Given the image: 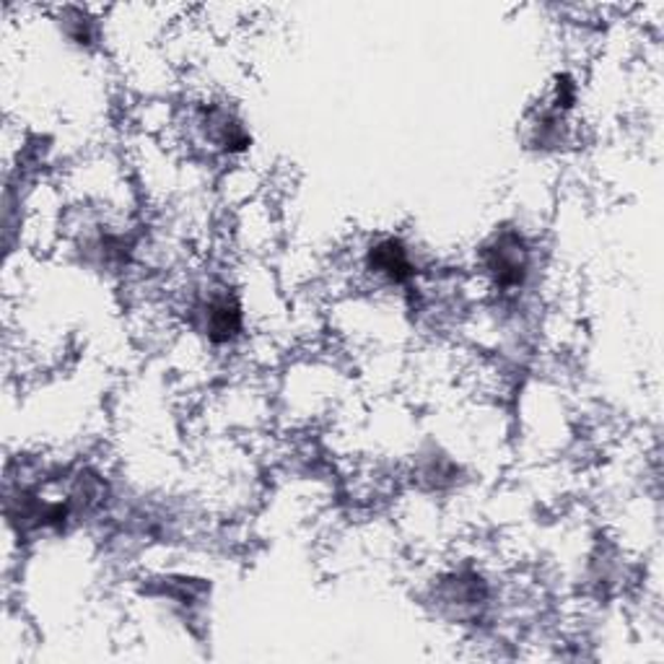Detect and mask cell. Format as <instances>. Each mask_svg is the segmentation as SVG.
<instances>
[{
  "label": "cell",
  "mask_w": 664,
  "mask_h": 664,
  "mask_svg": "<svg viewBox=\"0 0 664 664\" xmlns=\"http://www.w3.org/2000/svg\"><path fill=\"white\" fill-rule=\"evenodd\" d=\"M203 330L213 343L234 341L241 330L239 304L228 299V296H216V299L208 301L203 311Z\"/></svg>",
  "instance_id": "cell-3"
},
{
  "label": "cell",
  "mask_w": 664,
  "mask_h": 664,
  "mask_svg": "<svg viewBox=\"0 0 664 664\" xmlns=\"http://www.w3.org/2000/svg\"><path fill=\"white\" fill-rule=\"evenodd\" d=\"M366 262H369L371 273L382 275L390 283H405L415 275L411 254H407V249L398 239H384L377 247H371Z\"/></svg>",
  "instance_id": "cell-2"
},
{
  "label": "cell",
  "mask_w": 664,
  "mask_h": 664,
  "mask_svg": "<svg viewBox=\"0 0 664 664\" xmlns=\"http://www.w3.org/2000/svg\"><path fill=\"white\" fill-rule=\"evenodd\" d=\"M488 270L498 286H519V283L524 281V273H527V254H524V247L519 245L517 239H501L490 249Z\"/></svg>",
  "instance_id": "cell-1"
}]
</instances>
